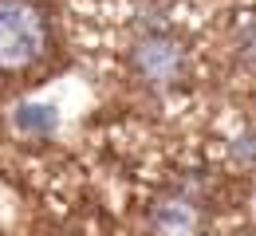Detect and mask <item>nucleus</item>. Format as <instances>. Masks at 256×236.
Here are the masks:
<instances>
[{
  "mask_svg": "<svg viewBox=\"0 0 256 236\" xmlns=\"http://www.w3.org/2000/svg\"><path fill=\"white\" fill-rule=\"evenodd\" d=\"M150 233L154 236H205V201L193 189H170L150 209Z\"/></svg>",
  "mask_w": 256,
  "mask_h": 236,
  "instance_id": "7ed1b4c3",
  "label": "nucleus"
},
{
  "mask_svg": "<svg viewBox=\"0 0 256 236\" xmlns=\"http://www.w3.org/2000/svg\"><path fill=\"white\" fill-rule=\"evenodd\" d=\"M130 71H134V79H138L142 87L170 91V87H178V83L186 79L190 51H186V43H182L178 35L154 28V32H142L134 39V47H130Z\"/></svg>",
  "mask_w": 256,
  "mask_h": 236,
  "instance_id": "f03ea898",
  "label": "nucleus"
},
{
  "mask_svg": "<svg viewBox=\"0 0 256 236\" xmlns=\"http://www.w3.org/2000/svg\"><path fill=\"white\" fill-rule=\"evenodd\" d=\"M52 47V20L36 0H0V71H28Z\"/></svg>",
  "mask_w": 256,
  "mask_h": 236,
  "instance_id": "f257e3e1",
  "label": "nucleus"
},
{
  "mask_svg": "<svg viewBox=\"0 0 256 236\" xmlns=\"http://www.w3.org/2000/svg\"><path fill=\"white\" fill-rule=\"evenodd\" d=\"M232 154H236V162L240 166H248V158H252V134H240L232 142Z\"/></svg>",
  "mask_w": 256,
  "mask_h": 236,
  "instance_id": "20e7f679",
  "label": "nucleus"
}]
</instances>
